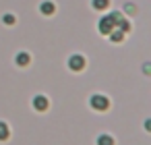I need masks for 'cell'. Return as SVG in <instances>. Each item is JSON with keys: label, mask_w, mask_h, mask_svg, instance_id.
I'll list each match as a JSON object with an SVG mask.
<instances>
[{"label": "cell", "mask_w": 151, "mask_h": 145, "mask_svg": "<svg viewBox=\"0 0 151 145\" xmlns=\"http://www.w3.org/2000/svg\"><path fill=\"white\" fill-rule=\"evenodd\" d=\"M89 106H91L95 112H106V110L110 108V100H108L106 95H101V93H93L91 100H89Z\"/></svg>", "instance_id": "1"}, {"label": "cell", "mask_w": 151, "mask_h": 145, "mask_svg": "<svg viewBox=\"0 0 151 145\" xmlns=\"http://www.w3.org/2000/svg\"><path fill=\"white\" fill-rule=\"evenodd\" d=\"M85 64H87V60H85V56H81V54H73V56L68 58V69H70V71H75V73L83 71V69H85Z\"/></svg>", "instance_id": "2"}, {"label": "cell", "mask_w": 151, "mask_h": 145, "mask_svg": "<svg viewBox=\"0 0 151 145\" xmlns=\"http://www.w3.org/2000/svg\"><path fill=\"white\" fill-rule=\"evenodd\" d=\"M97 29H99L101 35H110V33L116 29V25H114V21H112L110 17H101L99 23H97Z\"/></svg>", "instance_id": "3"}, {"label": "cell", "mask_w": 151, "mask_h": 145, "mask_svg": "<svg viewBox=\"0 0 151 145\" xmlns=\"http://www.w3.org/2000/svg\"><path fill=\"white\" fill-rule=\"evenodd\" d=\"M31 106H33L37 112H46V110H48V106H50V102H48V97H46V95L37 93V95L31 100Z\"/></svg>", "instance_id": "4"}, {"label": "cell", "mask_w": 151, "mask_h": 145, "mask_svg": "<svg viewBox=\"0 0 151 145\" xmlns=\"http://www.w3.org/2000/svg\"><path fill=\"white\" fill-rule=\"evenodd\" d=\"M40 11H42V15L50 17V15H54V13H56V4H54V2H50V0H46V2H42V4H40Z\"/></svg>", "instance_id": "5"}, {"label": "cell", "mask_w": 151, "mask_h": 145, "mask_svg": "<svg viewBox=\"0 0 151 145\" xmlns=\"http://www.w3.org/2000/svg\"><path fill=\"white\" fill-rule=\"evenodd\" d=\"M29 60H31V56H29L27 52H19V54L15 56V62H17L19 66H27V64H29Z\"/></svg>", "instance_id": "6"}, {"label": "cell", "mask_w": 151, "mask_h": 145, "mask_svg": "<svg viewBox=\"0 0 151 145\" xmlns=\"http://www.w3.org/2000/svg\"><path fill=\"white\" fill-rule=\"evenodd\" d=\"M9 137H11V128H9V124L0 120V141H6Z\"/></svg>", "instance_id": "7"}, {"label": "cell", "mask_w": 151, "mask_h": 145, "mask_svg": "<svg viewBox=\"0 0 151 145\" xmlns=\"http://www.w3.org/2000/svg\"><path fill=\"white\" fill-rule=\"evenodd\" d=\"M108 4H110V0H91V6L95 11H106Z\"/></svg>", "instance_id": "8"}, {"label": "cell", "mask_w": 151, "mask_h": 145, "mask_svg": "<svg viewBox=\"0 0 151 145\" xmlns=\"http://www.w3.org/2000/svg\"><path fill=\"white\" fill-rule=\"evenodd\" d=\"M110 40H112V42H114V44H120V42H122V40H124V33H122V31H120V29H114V31H112V33H110Z\"/></svg>", "instance_id": "9"}, {"label": "cell", "mask_w": 151, "mask_h": 145, "mask_svg": "<svg viewBox=\"0 0 151 145\" xmlns=\"http://www.w3.org/2000/svg\"><path fill=\"white\" fill-rule=\"evenodd\" d=\"M97 145H114V139L110 135H99L97 137Z\"/></svg>", "instance_id": "10"}, {"label": "cell", "mask_w": 151, "mask_h": 145, "mask_svg": "<svg viewBox=\"0 0 151 145\" xmlns=\"http://www.w3.org/2000/svg\"><path fill=\"white\" fill-rule=\"evenodd\" d=\"M116 29H120L122 33H128V31H130V23L122 19V21H118V25H116Z\"/></svg>", "instance_id": "11"}, {"label": "cell", "mask_w": 151, "mask_h": 145, "mask_svg": "<svg viewBox=\"0 0 151 145\" xmlns=\"http://www.w3.org/2000/svg\"><path fill=\"white\" fill-rule=\"evenodd\" d=\"M108 17L114 21V25H118V21H122V13H116V11H114V13H110Z\"/></svg>", "instance_id": "12"}, {"label": "cell", "mask_w": 151, "mask_h": 145, "mask_svg": "<svg viewBox=\"0 0 151 145\" xmlns=\"http://www.w3.org/2000/svg\"><path fill=\"white\" fill-rule=\"evenodd\" d=\"M2 23H6V25H13V23H15V17H13V15H4V17H2Z\"/></svg>", "instance_id": "13"}, {"label": "cell", "mask_w": 151, "mask_h": 145, "mask_svg": "<svg viewBox=\"0 0 151 145\" xmlns=\"http://www.w3.org/2000/svg\"><path fill=\"white\" fill-rule=\"evenodd\" d=\"M124 13H126V15H134V13H137V9H134L132 4H126V6H124Z\"/></svg>", "instance_id": "14"}]
</instances>
